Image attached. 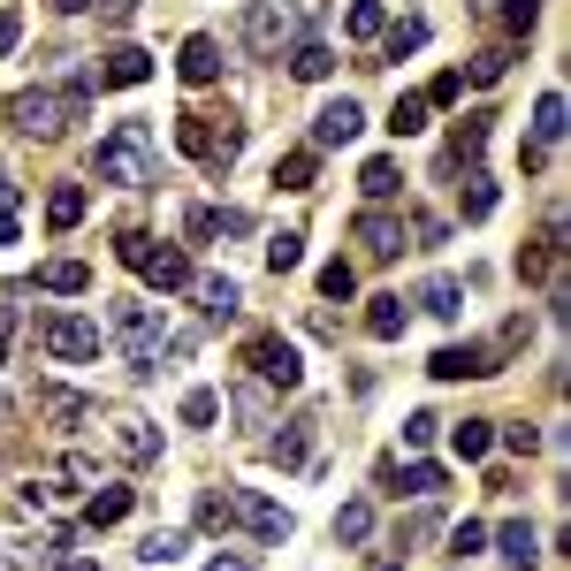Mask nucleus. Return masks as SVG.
<instances>
[{"label":"nucleus","instance_id":"1","mask_svg":"<svg viewBox=\"0 0 571 571\" xmlns=\"http://www.w3.org/2000/svg\"><path fill=\"white\" fill-rule=\"evenodd\" d=\"M92 115V77H69V84H31L8 100V123L23 138H69V123Z\"/></svg>","mask_w":571,"mask_h":571},{"label":"nucleus","instance_id":"2","mask_svg":"<svg viewBox=\"0 0 571 571\" xmlns=\"http://www.w3.org/2000/svg\"><path fill=\"white\" fill-rule=\"evenodd\" d=\"M92 168H100V183H115V191H145L152 183V123L130 115V123H115L100 152H92Z\"/></svg>","mask_w":571,"mask_h":571},{"label":"nucleus","instance_id":"3","mask_svg":"<svg viewBox=\"0 0 571 571\" xmlns=\"http://www.w3.org/2000/svg\"><path fill=\"white\" fill-rule=\"evenodd\" d=\"M107 335L123 343V358H130V374H160V343H168V320H160V305H145V297H115V312H107Z\"/></svg>","mask_w":571,"mask_h":571},{"label":"nucleus","instance_id":"4","mask_svg":"<svg viewBox=\"0 0 571 571\" xmlns=\"http://www.w3.org/2000/svg\"><path fill=\"white\" fill-rule=\"evenodd\" d=\"M175 152L221 175V168L244 152V123H237V115H175Z\"/></svg>","mask_w":571,"mask_h":571},{"label":"nucleus","instance_id":"5","mask_svg":"<svg viewBox=\"0 0 571 571\" xmlns=\"http://www.w3.org/2000/svg\"><path fill=\"white\" fill-rule=\"evenodd\" d=\"M297 31H305V8L297 0H252L244 8V46L260 61H283V46H297Z\"/></svg>","mask_w":571,"mask_h":571},{"label":"nucleus","instance_id":"6","mask_svg":"<svg viewBox=\"0 0 571 571\" xmlns=\"http://www.w3.org/2000/svg\"><path fill=\"white\" fill-rule=\"evenodd\" d=\"M115 252H123V267H138L152 289H191V260H183V252H168V244H152L145 229H123V244H115Z\"/></svg>","mask_w":571,"mask_h":571},{"label":"nucleus","instance_id":"7","mask_svg":"<svg viewBox=\"0 0 571 571\" xmlns=\"http://www.w3.org/2000/svg\"><path fill=\"white\" fill-rule=\"evenodd\" d=\"M38 343H46L61 366H84V358H100L107 335H100V320H84V312H46V320H38Z\"/></svg>","mask_w":571,"mask_h":571},{"label":"nucleus","instance_id":"8","mask_svg":"<svg viewBox=\"0 0 571 571\" xmlns=\"http://www.w3.org/2000/svg\"><path fill=\"white\" fill-rule=\"evenodd\" d=\"M244 366H252L260 389H297L305 381V358H297L289 335H244Z\"/></svg>","mask_w":571,"mask_h":571},{"label":"nucleus","instance_id":"9","mask_svg":"<svg viewBox=\"0 0 571 571\" xmlns=\"http://www.w3.org/2000/svg\"><path fill=\"white\" fill-rule=\"evenodd\" d=\"M427 374L434 381H488V374H503V366H495V343H442L427 358Z\"/></svg>","mask_w":571,"mask_h":571},{"label":"nucleus","instance_id":"10","mask_svg":"<svg viewBox=\"0 0 571 571\" xmlns=\"http://www.w3.org/2000/svg\"><path fill=\"white\" fill-rule=\"evenodd\" d=\"M107 449H115L123 465H152V457H160V427H152L145 412H115V420H107Z\"/></svg>","mask_w":571,"mask_h":571},{"label":"nucleus","instance_id":"11","mask_svg":"<svg viewBox=\"0 0 571 571\" xmlns=\"http://www.w3.org/2000/svg\"><path fill=\"white\" fill-rule=\"evenodd\" d=\"M237 526H244L252 541H289V511L267 503V495H252V488H237Z\"/></svg>","mask_w":571,"mask_h":571},{"label":"nucleus","instance_id":"12","mask_svg":"<svg viewBox=\"0 0 571 571\" xmlns=\"http://www.w3.org/2000/svg\"><path fill=\"white\" fill-rule=\"evenodd\" d=\"M557 267H564V214L518 252V275H526V283H557Z\"/></svg>","mask_w":571,"mask_h":571},{"label":"nucleus","instance_id":"13","mask_svg":"<svg viewBox=\"0 0 571 571\" xmlns=\"http://www.w3.org/2000/svg\"><path fill=\"white\" fill-rule=\"evenodd\" d=\"M366 130V115H358V100H328L320 115H312V152H328V145H351Z\"/></svg>","mask_w":571,"mask_h":571},{"label":"nucleus","instance_id":"14","mask_svg":"<svg viewBox=\"0 0 571 571\" xmlns=\"http://www.w3.org/2000/svg\"><path fill=\"white\" fill-rule=\"evenodd\" d=\"M351 237H358V244H366V260H381V267L404 252V221H389L381 206H374V214H358V221H351Z\"/></svg>","mask_w":571,"mask_h":571},{"label":"nucleus","instance_id":"15","mask_svg":"<svg viewBox=\"0 0 571 571\" xmlns=\"http://www.w3.org/2000/svg\"><path fill=\"white\" fill-rule=\"evenodd\" d=\"M92 412H100V404H92V397H77V389H61V381H46V389H38V420H46V427H84V420H92Z\"/></svg>","mask_w":571,"mask_h":571},{"label":"nucleus","instance_id":"16","mask_svg":"<svg viewBox=\"0 0 571 571\" xmlns=\"http://www.w3.org/2000/svg\"><path fill=\"white\" fill-rule=\"evenodd\" d=\"M145 77H152V54H138V46H115V54H100V69H92V84H115V92H130Z\"/></svg>","mask_w":571,"mask_h":571},{"label":"nucleus","instance_id":"17","mask_svg":"<svg viewBox=\"0 0 571 571\" xmlns=\"http://www.w3.org/2000/svg\"><path fill=\"white\" fill-rule=\"evenodd\" d=\"M175 69H183V84H214V77H221V46H214L206 31H191L183 54H175Z\"/></svg>","mask_w":571,"mask_h":571},{"label":"nucleus","instance_id":"18","mask_svg":"<svg viewBox=\"0 0 571 571\" xmlns=\"http://www.w3.org/2000/svg\"><path fill=\"white\" fill-rule=\"evenodd\" d=\"M191 289H198V312H206V320H237V297H244V289L229 283V275H191Z\"/></svg>","mask_w":571,"mask_h":571},{"label":"nucleus","instance_id":"19","mask_svg":"<svg viewBox=\"0 0 571 571\" xmlns=\"http://www.w3.org/2000/svg\"><path fill=\"white\" fill-rule=\"evenodd\" d=\"M449 488V472L434 465V457H412V465H397V495H420V503H434Z\"/></svg>","mask_w":571,"mask_h":571},{"label":"nucleus","instance_id":"20","mask_svg":"<svg viewBox=\"0 0 571 571\" xmlns=\"http://www.w3.org/2000/svg\"><path fill=\"white\" fill-rule=\"evenodd\" d=\"M495 549H503V564H511V571H534V564H541V541H534V526H526V518H511V526L495 534Z\"/></svg>","mask_w":571,"mask_h":571},{"label":"nucleus","instance_id":"21","mask_svg":"<svg viewBox=\"0 0 571 571\" xmlns=\"http://www.w3.org/2000/svg\"><path fill=\"white\" fill-rule=\"evenodd\" d=\"M328 69H335L328 38H297V46H289V77H297V84H320Z\"/></svg>","mask_w":571,"mask_h":571},{"label":"nucleus","instance_id":"22","mask_svg":"<svg viewBox=\"0 0 571 571\" xmlns=\"http://www.w3.org/2000/svg\"><path fill=\"white\" fill-rule=\"evenodd\" d=\"M495 198H503V191H495V175H488V168H465V191H457L465 221H488V214H495Z\"/></svg>","mask_w":571,"mask_h":571},{"label":"nucleus","instance_id":"23","mask_svg":"<svg viewBox=\"0 0 571 571\" xmlns=\"http://www.w3.org/2000/svg\"><path fill=\"white\" fill-rule=\"evenodd\" d=\"M488 123H495V115H465V123L449 130V168H457V160H465V168H480V145H488Z\"/></svg>","mask_w":571,"mask_h":571},{"label":"nucleus","instance_id":"24","mask_svg":"<svg viewBox=\"0 0 571 571\" xmlns=\"http://www.w3.org/2000/svg\"><path fill=\"white\" fill-rule=\"evenodd\" d=\"M312 183H320V152H312V145L275 160V191H312Z\"/></svg>","mask_w":571,"mask_h":571},{"label":"nucleus","instance_id":"25","mask_svg":"<svg viewBox=\"0 0 571 571\" xmlns=\"http://www.w3.org/2000/svg\"><path fill=\"white\" fill-rule=\"evenodd\" d=\"M449 449H457L465 465H480V457L495 449V420H457V427H449Z\"/></svg>","mask_w":571,"mask_h":571},{"label":"nucleus","instance_id":"26","mask_svg":"<svg viewBox=\"0 0 571 571\" xmlns=\"http://www.w3.org/2000/svg\"><path fill=\"white\" fill-rule=\"evenodd\" d=\"M84 221V183H54L46 191V229H77Z\"/></svg>","mask_w":571,"mask_h":571},{"label":"nucleus","instance_id":"27","mask_svg":"<svg viewBox=\"0 0 571 571\" xmlns=\"http://www.w3.org/2000/svg\"><path fill=\"white\" fill-rule=\"evenodd\" d=\"M404 320H412V312H404V297H374V305H366V335H374V343H397V335H404Z\"/></svg>","mask_w":571,"mask_h":571},{"label":"nucleus","instance_id":"28","mask_svg":"<svg viewBox=\"0 0 571 571\" xmlns=\"http://www.w3.org/2000/svg\"><path fill=\"white\" fill-rule=\"evenodd\" d=\"M312 427H320V420H289V427L275 434V442H267V457L297 472V465H305V449H312Z\"/></svg>","mask_w":571,"mask_h":571},{"label":"nucleus","instance_id":"29","mask_svg":"<svg viewBox=\"0 0 571 571\" xmlns=\"http://www.w3.org/2000/svg\"><path fill=\"white\" fill-rule=\"evenodd\" d=\"M198 526H206V534H229V526H237V488H206V495H198Z\"/></svg>","mask_w":571,"mask_h":571},{"label":"nucleus","instance_id":"30","mask_svg":"<svg viewBox=\"0 0 571 571\" xmlns=\"http://www.w3.org/2000/svg\"><path fill=\"white\" fill-rule=\"evenodd\" d=\"M534 145H564V92H541V107H534Z\"/></svg>","mask_w":571,"mask_h":571},{"label":"nucleus","instance_id":"31","mask_svg":"<svg viewBox=\"0 0 571 571\" xmlns=\"http://www.w3.org/2000/svg\"><path fill=\"white\" fill-rule=\"evenodd\" d=\"M145 564H175V557H191V534H175V526H160V534H145L138 541Z\"/></svg>","mask_w":571,"mask_h":571},{"label":"nucleus","instance_id":"32","mask_svg":"<svg viewBox=\"0 0 571 571\" xmlns=\"http://www.w3.org/2000/svg\"><path fill=\"white\" fill-rule=\"evenodd\" d=\"M343 31H351V38H381V31H389V8H381V0H351Z\"/></svg>","mask_w":571,"mask_h":571},{"label":"nucleus","instance_id":"33","mask_svg":"<svg viewBox=\"0 0 571 571\" xmlns=\"http://www.w3.org/2000/svg\"><path fill=\"white\" fill-rule=\"evenodd\" d=\"M420 305H427L434 320H457V312H465V289L449 283V275H434V283H427V289H420Z\"/></svg>","mask_w":571,"mask_h":571},{"label":"nucleus","instance_id":"34","mask_svg":"<svg viewBox=\"0 0 571 571\" xmlns=\"http://www.w3.org/2000/svg\"><path fill=\"white\" fill-rule=\"evenodd\" d=\"M38 283L61 289V297H77V289L92 283V267H84V260H54V267H38Z\"/></svg>","mask_w":571,"mask_h":571},{"label":"nucleus","instance_id":"35","mask_svg":"<svg viewBox=\"0 0 571 571\" xmlns=\"http://www.w3.org/2000/svg\"><path fill=\"white\" fill-rule=\"evenodd\" d=\"M381 38H389V61H404V54H420V46H427V23H420V15H404V23H389Z\"/></svg>","mask_w":571,"mask_h":571},{"label":"nucleus","instance_id":"36","mask_svg":"<svg viewBox=\"0 0 571 571\" xmlns=\"http://www.w3.org/2000/svg\"><path fill=\"white\" fill-rule=\"evenodd\" d=\"M389 130H397V138H420V130H427V100H420V92H404V100L389 107Z\"/></svg>","mask_w":571,"mask_h":571},{"label":"nucleus","instance_id":"37","mask_svg":"<svg viewBox=\"0 0 571 571\" xmlns=\"http://www.w3.org/2000/svg\"><path fill=\"white\" fill-rule=\"evenodd\" d=\"M358 191H366L374 206H381V198H397V160H366V168H358Z\"/></svg>","mask_w":571,"mask_h":571},{"label":"nucleus","instance_id":"38","mask_svg":"<svg viewBox=\"0 0 571 571\" xmlns=\"http://www.w3.org/2000/svg\"><path fill=\"white\" fill-rule=\"evenodd\" d=\"M115 518H130V488H107L84 503V526H115Z\"/></svg>","mask_w":571,"mask_h":571},{"label":"nucleus","instance_id":"39","mask_svg":"<svg viewBox=\"0 0 571 571\" xmlns=\"http://www.w3.org/2000/svg\"><path fill=\"white\" fill-rule=\"evenodd\" d=\"M297 260H305V237H297V229H275V237H267V267H275V275H289Z\"/></svg>","mask_w":571,"mask_h":571},{"label":"nucleus","instance_id":"40","mask_svg":"<svg viewBox=\"0 0 571 571\" xmlns=\"http://www.w3.org/2000/svg\"><path fill=\"white\" fill-rule=\"evenodd\" d=\"M221 420V389H191L183 397V427H214Z\"/></svg>","mask_w":571,"mask_h":571},{"label":"nucleus","instance_id":"41","mask_svg":"<svg viewBox=\"0 0 571 571\" xmlns=\"http://www.w3.org/2000/svg\"><path fill=\"white\" fill-rule=\"evenodd\" d=\"M374 534V503H343L335 511V541H366Z\"/></svg>","mask_w":571,"mask_h":571},{"label":"nucleus","instance_id":"42","mask_svg":"<svg viewBox=\"0 0 571 571\" xmlns=\"http://www.w3.org/2000/svg\"><path fill=\"white\" fill-rule=\"evenodd\" d=\"M503 69H511V46H480L472 54V84H503Z\"/></svg>","mask_w":571,"mask_h":571},{"label":"nucleus","instance_id":"43","mask_svg":"<svg viewBox=\"0 0 571 571\" xmlns=\"http://www.w3.org/2000/svg\"><path fill=\"white\" fill-rule=\"evenodd\" d=\"M534 23H541V0H503V31L511 38H526Z\"/></svg>","mask_w":571,"mask_h":571},{"label":"nucleus","instance_id":"44","mask_svg":"<svg viewBox=\"0 0 571 571\" xmlns=\"http://www.w3.org/2000/svg\"><path fill=\"white\" fill-rule=\"evenodd\" d=\"M420 100H427V107H457V100H465V77H457V69H442V77H434Z\"/></svg>","mask_w":571,"mask_h":571},{"label":"nucleus","instance_id":"45","mask_svg":"<svg viewBox=\"0 0 571 571\" xmlns=\"http://www.w3.org/2000/svg\"><path fill=\"white\" fill-rule=\"evenodd\" d=\"M351 289H358V267H351V260L320 267V297H351Z\"/></svg>","mask_w":571,"mask_h":571},{"label":"nucleus","instance_id":"46","mask_svg":"<svg viewBox=\"0 0 571 571\" xmlns=\"http://www.w3.org/2000/svg\"><path fill=\"white\" fill-rule=\"evenodd\" d=\"M480 549H488V526H480V518H465V526L449 534V557H480Z\"/></svg>","mask_w":571,"mask_h":571},{"label":"nucleus","instance_id":"47","mask_svg":"<svg viewBox=\"0 0 571 571\" xmlns=\"http://www.w3.org/2000/svg\"><path fill=\"white\" fill-rule=\"evenodd\" d=\"M434 434H442V420H434V412H412V420H404V449H427Z\"/></svg>","mask_w":571,"mask_h":571},{"label":"nucleus","instance_id":"48","mask_svg":"<svg viewBox=\"0 0 571 571\" xmlns=\"http://www.w3.org/2000/svg\"><path fill=\"white\" fill-rule=\"evenodd\" d=\"M252 229V214H237V206H214V237H244Z\"/></svg>","mask_w":571,"mask_h":571},{"label":"nucleus","instance_id":"49","mask_svg":"<svg viewBox=\"0 0 571 571\" xmlns=\"http://www.w3.org/2000/svg\"><path fill=\"white\" fill-rule=\"evenodd\" d=\"M434 526H442V518H434V511H420V518H404V526H397V549H404V541H427Z\"/></svg>","mask_w":571,"mask_h":571},{"label":"nucleus","instance_id":"50","mask_svg":"<svg viewBox=\"0 0 571 571\" xmlns=\"http://www.w3.org/2000/svg\"><path fill=\"white\" fill-rule=\"evenodd\" d=\"M420 244H427V252L449 244V221H442V214H420Z\"/></svg>","mask_w":571,"mask_h":571},{"label":"nucleus","instance_id":"51","mask_svg":"<svg viewBox=\"0 0 571 571\" xmlns=\"http://www.w3.org/2000/svg\"><path fill=\"white\" fill-rule=\"evenodd\" d=\"M503 449H518V457H534V449H541V427H503Z\"/></svg>","mask_w":571,"mask_h":571},{"label":"nucleus","instance_id":"52","mask_svg":"<svg viewBox=\"0 0 571 571\" xmlns=\"http://www.w3.org/2000/svg\"><path fill=\"white\" fill-rule=\"evenodd\" d=\"M183 229H191L198 244H214V206H191V214H183Z\"/></svg>","mask_w":571,"mask_h":571},{"label":"nucleus","instance_id":"53","mask_svg":"<svg viewBox=\"0 0 571 571\" xmlns=\"http://www.w3.org/2000/svg\"><path fill=\"white\" fill-rule=\"evenodd\" d=\"M15 38H23V15H15V8H0V54H15Z\"/></svg>","mask_w":571,"mask_h":571},{"label":"nucleus","instance_id":"54","mask_svg":"<svg viewBox=\"0 0 571 571\" xmlns=\"http://www.w3.org/2000/svg\"><path fill=\"white\" fill-rule=\"evenodd\" d=\"M8 335H15V305H0V366H8Z\"/></svg>","mask_w":571,"mask_h":571},{"label":"nucleus","instance_id":"55","mask_svg":"<svg viewBox=\"0 0 571 571\" xmlns=\"http://www.w3.org/2000/svg\"><path fill=\"white\" fill-rule=\"evenodd\" d=\"M206 571H252V557H214Z\"/></svg>","mask_w":571,"mask_h":571},{"label":"nucleus","instance_id":"56","mask_svg":"<svg viewBox=\"0 0 571 571\" xmlns=\"http://www.w3.org/2000/svg\"><path fill=\"white\" fill-rule=\"evenodd\" d=\"M100 8H107V23H123V15H130L138 0H100Z\"/></svg>","mask_w":571,"mask_h":571},{"label":"nucleus","instance_id":"57","mask_svg":"<svg viewBox=\"0 0 571 571\" xmlns=\"http://www.w3.org/2000/svg\"><path fill=\"white\" fill-rule=\"evenodd\" d=\"M54 571H100V564L92 557H69V564H54Z\"/></svg>","mask_w":571,"mask_h":571},{"label":"nucleus","instance_id":"58","mask_svg":"<svg viewBox=\"0 0 571 571\" xmlns=\"http://www.w3.org/2000/svg\"><path fill=\"white\" fill-rule=\"evenodd\" d=\"M54 8H61V15H77V8H92V0H54Z\"/></svg>","mask_w":571,"mask_h":571}]
</instances>
